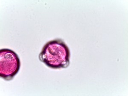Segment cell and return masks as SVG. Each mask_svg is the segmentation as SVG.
I'll return each instance as SVG.
<instances>
[{
  "instance_id": "cell-1",
  "label": "cell",
  "mask_w": 128,
  "mask_h": 96,
  "mask_svg": "<svg viewBox=\"0 0 128 96\" xmlns=\"http://www.w3.org/2000/svg\"><path fill=\"white\" fill-rule=\"evenodd\" d=\"M70 50L64 41L56 39L48 42L42 49L40 60L52 68L68 67L70 64Z\"/></svg>"
},
{
  "instance_id": "cell-2",
  "label": "cell",
  "mask_w": 128,
  "mask_h": 96,
  "mask_svg": "<svg viewBox=\"0 0 128 96\" xmlns=\"http://www.w3.org/2000/svg\"><path fill=\"white\" fill-rule=\"evenodd\" d=\"M20 60L14 51L8 49L0 50V76L6 81L12 80L20 68Z\"/></svg>"
}]
</instances>
